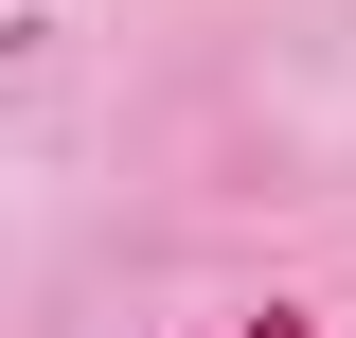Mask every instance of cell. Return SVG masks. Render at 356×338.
Listing matches in <instances>:
<instances>
[{
  "mask_svg": "<svg viewBox=\"0 0 356 338\" xmlns=\"http://www.w3.org/2000/svg\"><path fill=\"white\" fill-rule=\"evenodd\" d=\"M232 338H321V321H303V303H250V321H232Z\"/></svg>",
  "mask_w": 356,
  "mask_h": 338,
  "instance_id": "cell-1",
  "label": "cell"
}]
</instances>
